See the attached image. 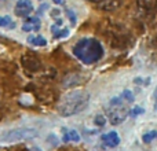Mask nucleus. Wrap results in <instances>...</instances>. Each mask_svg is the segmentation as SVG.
Returning a JSON list of instances; mask_svg holds the SVG:
<instances>
[{"mask_svg": "<svg viewBox=\"0 0 157 151\" xmlns=\"http://www.w3.org/2000/svg\"><path fill=\"white\" fill-rule=\"evenodd\" d=\"M73 54L84 65H94L102 59L105 51L99 40L94 37H84L75 44Z\"/></svg>", "mask_w": 157, "mask_h": 151, "instance_id": "1", "label": "nucleus"}, {"mask_svg": "<svg viewBox=\"0 0 157 151\" xmlns=\"http://www.w3.org/2000/svg\"><path fill=\"white\" fill-rule=\"evenodd\" d=\"M90 102V94L83 89L68 92L58 103V113L62 117H72L86 110Z\"/></svg>", "mask_w": 157, "mask_h": 151, "instance_id": "2", "label": "nucleus"}, {"mask_svg": "<svg viewBox=\"0 0 157 151\" xmlns=\"http://www.w3.org/2000/svg\"><path fill=\"white\" fill-rule=\"evenodd\" d=\"M125 100L123 99V96H116L109 102L108 105V118L110 121L112 125H119L124 121L130 114V110L125 106Z\"/></svg>", "mask_w": 157, "mask_h": 151, "instance_id": "3", "label": "nucleus"}, {"mask_svg": "<svg viewBox=\"0 0 157 151\" xmlns=\"http://www.w3.org/2000/svg\"><path fill=\"white\" fill-rule=\"evenodd\" d=\"M37 136V131L35 128H17L6 132L2 138L3 143H17V142H24L28 139H32Z\"/></svg>", "mask_w": 157, "mask_h": 151, "instance_id": "4", "label": "nucleus"}, {"mask_svg": "<svg viewBox=\"0 0 157 151\" xmlns=\"http://www.w3.org/2000/svg\"><path fill=\"white\" fill-rule=\"evenodd\" d=\"M21 63H22V66H24L25 70L29 72V73H37V72H40L41 69H43V63H41V61L33 54L22 55Z\"/></svg>", "mask_w": 157, "mask_h": 151, "instance_id": "5", "label": "nucleus"}, {"mask_svg": "<svg viewBox=\"0 0 157 151\" xmlns=\"http://www.w3.org/2000/svg\"><path fill=\"white\" fill-rule=\"evenodd\" d=\"M33 11V4L30 0H18L14 8V13L17 17H22V18H26L29 17V14Z\"/></svg>", "mask_w": 157, "mask_h": 151, "instance_id": "6", "label": "nucleus"}, {"mask_svg": "<svg viewBox=\"0 0 157 151\" xmlns=\"http://www.w3.org/2000/svg\"><path fill=\"white\" fill-rule=\"evenodd\" d=\"M138 8L145 14H155L157 11V0H136Z\"/></svg>", "mask_w": 157, "mask_h": 151, "instance_id": "7", "label": "nucleus"}, {"mask_svg": "<svg viewBox=\"0 0 157 151\" xmlns=\"http://www.w3.org/2000/svg\"><path fill=\"white\" fill-rule=\"evenodd\" d=\"M41 26V22L37 17H26L24 25H22V30L25 32H36Z\"/></svg>", "mask_w": 157, "mask_h": 151, "instance_id": "8", "label": "nucleus"}, {"mask_svg": "<svg viewBox=\"0 0 157 151\" xmlns=\"http://www.w3.org/2000/svg\"><path fill=\"white\" fill-rule=\"evenodd\" d=\"M101 140L103 142V144H105L106 147H117L120 144V136L117 132L112 131V132H108V133H105V135H102Z\"/></svg>", "mask_w": 157, "mask_h": 151, "instance_id": "9", "label": "nucleus"}, {"mask_svg": "<svg viewBox=\"0 0 157 151\" xmlns=\"http://www.w3.org/2000/svg\"><path fill=\"white\" fill-rule=\"evenodd\" d=\"M120 6H121V0H106V2H102L101 8L105 11H113L117 10Z\"/></svg>", "mask_w": 157, "mask_h": 151, "instance_id": "10", "label": "nucleus"}, {"mask_svg": "<svg viewBox=\"0 0 157 151\" xmlns=\"http://www.w3.org/2000/svg\"><path fill=\"white\" fill-rule=\"evenodd\" d=\"M28 43L35 47H46L47 46V40L43 36H29V37H28Z\"/></svg>", "mask_w": 157, "mask_h": 151, "instance_id": "11", "label": "nucleus"}, {"mask_svg": "<svg viewBox=\"0 0 157 151\" xmlns=\"http://www.w3.org/2000/svg\"><path fill=\"white\" fill-rule=\"evenodd\" d=\"M0 28H10V29H14V28H15V22L8 15H0Z\"/></svg>", "mask_w": 157, "mask_h": 151, "instance_id": "12", "label": "nucleus"}, {"mask_svg": "<svg viewBox=\"0 0 157 151\" xmlns=\"http://www.w3.org/2000/svg\"><path fill=\"white\" fill-rule=\"evenodd\" d=\"M80 140V136L76 131H68L63 135V142H78Z\"/></svg>", "mask_w": 157, "mask_h": 151, "instance_id": "13", "label": "nucleus"}, {"mask_svg": "<svg viewBox=\"0 0 157 151\" xmlns=\"http://www.w3.org/2000/svg\"><path fill=\"white\" fill-rule=\"evenodd\" d=\"M156 138H157V131H150V132H146L142 136V142H144L145 144H149V143H152Z\"/></svg>", "mask_w": 157, "mask_h": 151, "instance_id": "14", "label": "nucleus"}, {"mask_svg": "<svg viewBox=\"0 0 157 151\" xmlns=\"http://www.w3.org/2000/svg\"><path fill=\"white\" fill-rule=\"evenodd\" d=\"M145 113V110L141 107V106H136V107H134V109H131L130 110V116L131 117H138V116H141V114H144Z\"/></svg>", "mask_w": 157, "mask_h": 151, "instance_id": "15", "label": "nucleus"}, {"mask_svg": "<svg viewBox=\"0 0 157 151\" xmlns=\"http://www.w3.org/2000/svg\"><path fill=\"white\" fill-rule=\"evenodd\" d=\"M121 96H123V99H124L127 103L134 102V95H132V92H131V91H128V89H125V91L123 92V94H121Z\"/></svg>", "mask_w": 157, "mask_h": 151, "instance_id": "16", "label": "nucleus"}, {"mask_svg": "<svg viewBox=\"0 0 157 151\" xmlns=\"http://www.w3.org/2000/svg\"><path fill=\"white\" fill-rule=\"evenodd\" d=\"M105 122H106V120L103 116L99 114V116L95 117V124H97V127H105Z\"/></svg>", "mask_w": 157, "mask_h": 151, "instance_id": "17", "label": "nucleus"}, {"mask_svg": "<svg viewBox=\"0 0 157 151\" xmlns=\"http://www.w3.org/2000/svg\"><path fill=\"white\" fill-rule=\"evenodd\" d=\"M66 14H68V17H69V19H71L72 25H76L77 18H76V15H75V13H73V11H71V10H66Z\"/></svg>", "mask_w": 157, "mask_h": 151, "instance_id": "18", "label": "nucleus"}, {"mask_svg": "<svg viewBox=\"0 0 157 151\" xmlns=\"http://www.w3.org/2000/svg\"><path fill=\"white\" fill-rule=\"evenodd\" d=\"M153 100H155V109L157 110V87L155 89V94H153Z\"/></svg>", "mask_w": 157, "mask_h": 151, "instance_id": "19", "label": "nucleus"}, {"mask_svg": "<svg viewBox=\"0 0 157 151\" xmlns=\"http://www.w3.org/2000/svg\"><path fill=\"white\" fill-rule=\"evenodd\" d=\"M152 46L155 47V48H157V35L153 37V40H152Z\"/></svg>", "mask_w": 157, "mask_h": 151, "instance_id": "20", "label": "nucleus"}, {"mask_svg": "<svg viewBox=\"0 0 157 151\" xmlns=\"http://www.w3.org/2000/svg\"><path fill=\"white\" fill-rule=\"evenodd\" d=\"M52 3L54 4H62V3H65V0H52Z\"/></svg>", "mask_w": 157, "mask_h": 151, "instance_id": "21", "label": "nucleus"}, {"mask_svg": "<svg viewBox=\"0 0 157 151\" xmlns=\"http://www.w3.org/2000/svg\"><path fill=\"white\" fill-rule=\"evenodd\" d=\"M30 151H41V150L39 149V147H36V146H35V147H32V149H30Z\"/></svg>", "mask_w": 157, "mask_h": 151, "instance_id": "22", "label": "nucleus"}, {"mask_svg": "<svg viewBox=\"0 0 157 151\" xmlns=\"http://www.w3.org/2000/svg\"><path fill=\"white\" fill-rule=\"evenodd\" d=\"M91 2H94V3H102V2H105V0H91Z\"/></svg>", "mask_w": 157, "mask_h": 151, "instance_id": "23", "label": "nucleus"}]
</instances>
